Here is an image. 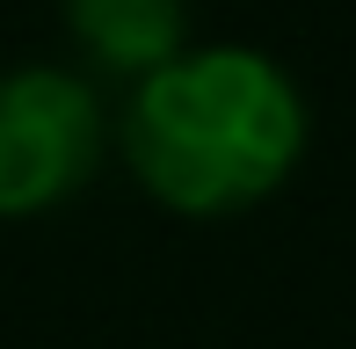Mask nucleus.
Listing matches in <instances>:
<instances>
[{"mask_svg":"<svg viewBox=\"0 0 356 349\" xmlns=\"http://www.w3.org/2000/svg\"><path fill=\"white\" fill-rule=\"evenodd\" d=\"M124 161L182 218H225L284 189L305 153V95L254 44H204L153 66L124 102Z\"/></svg>","mask_w":356,"mask_h":349,"instance_id":"nucleus-1","label":"nucleus"},{"mask_svg":"<svg viewBox=\"0 0 356 349\" xmlns=\"http://www.w3.org/2000/svg\"><path fill=\"white\" fill-rule=\"evenodd\" d=\"M66 29L102 73L145 81L175 51H189V0H66Z\"/></svg>","mask_w":356,"mask_h":349,"instance_id":"nucleus-3","label":"nucleus"},{"mask_svg":"<svg viewBox=\"0 0 356 349\" xmlns=\"http://www.w3.org/2000/svg\"><path fill=\"white\" fill-rule=\"evenodd\" d=\"M102 161V102L66 66L0 73V218L66 204Z\"/></svg>","mask_w":356,"mask_h":349,"instance_id":"nucleus-2","label":"nucleus"}]
</instances>
